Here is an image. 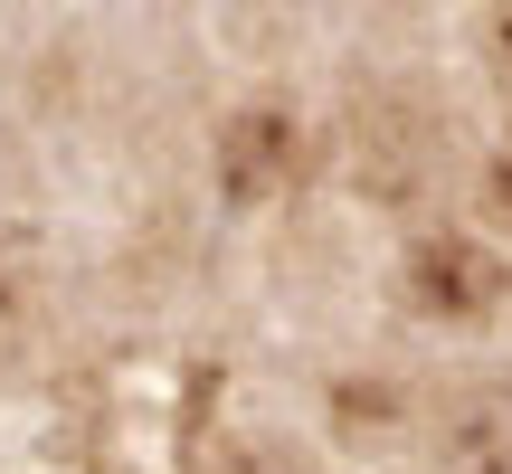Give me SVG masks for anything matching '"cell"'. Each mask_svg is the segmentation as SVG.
Instances as JSON below:
<instances>
[{"mask_svg":"<svg viewBox=\"0 0 512 474\" xmlns=\"http://www.w3.org/2000/svg\"><path fill=\"white\" fill-rule=\"evenodd\" d=\"M446 162V114L427 105L408 76H370L351 86V171L380 209H418Z\"/></svg>","mask_w":512,"mask_h":474,"instance_id":"obj_1","label":"cell"},{"mask_svg":"<svg viewBox=\"0 0 512 474\" xmlns=\"http://www.w3.org/2000/svg\"><path fill=\"white\" fill-rule=\"evenodd\" d=\"M503 294H512V266L484 247V237H465V228L408 237V256H399V304L418 313V323H484V313H503Z\"/></svg>","mask_w":512,"mask_h":474,"instance_id":"obj_2","label":"cell"},{"mask_svg":"<svg viewBox=\"0 0 512 474\" xmlns=\"http://www.w3.org/2000/svg\"><path fill=\"white\" fill-rule=\"evenodd\" d=\"M294 181H304V124L285 105H238L219 124V200L228 209H266Z\"/></svg>","mask_w":512,"mask_h":474,"instance_id":"obj_3","label":"cell"},{"mask_svg":"<svg viewBox=\"0 0 512 474\" xmlns=\"http://www.w3.org/2000/svg\"><path fill=\"white\" fill-rule=\"evenodd\" d=\"M437 465L446 474H512V380H475L437 408Z\"/></svg>","mask_w":512,"mask_h":474,"instance_id":"obj_4","label":"cell"},{"mask_svg":"<svg viewBox=\"0 0 512 474\" xmlns=\"http://www.w3.org/2000/svg\"><path fill=\"white\" fill-rule=\"evenodd\" d=\"M190 474H323L304 446L266 437V427H209V446L190 456Z\"/></svg>","mask_w":512,"mask_h":474,"instance_id":"obj_5","label":"cell"},{"mask_svg":"<svg viewBox=\"0 0 512 474\" xmlns=\"http://www.w3.org/2000/svg\"><path fill=\"white\" fill-rule=\"evenodd\" d=\"M484 219H503V228H512V133L494 143V162H484Z\"/></svg>","mask_w":512,"mask_h":474,"instance_id":"obj_6","label":"cell"},{"mask_svg":"<svg viewBox=\"0 0 512 474\" xmlns=\"http://www.w3.org/2000/svg\"><path fill=\"white\" fill-rule=\"evenodd\" d=\"M484 67L512 86V0H503V10H484Z\"/></svg>","mask_w":512,"mask_h":474,"instance_id":"obj_7","label":"cell"}]
</instances>
